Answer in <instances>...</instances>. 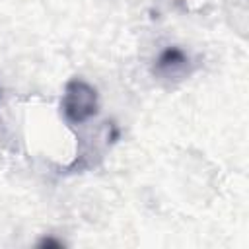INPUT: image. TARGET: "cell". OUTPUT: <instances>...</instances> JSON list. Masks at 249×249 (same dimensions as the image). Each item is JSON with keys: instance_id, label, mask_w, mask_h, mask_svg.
I'll list each match as a JSON object with an SVG mask.
<instances>
[{"instance_id": "cell-3", "label": "cell", "mask_w": 249, "mask_h": 249, "mask_svg": "<svg viewBox=\"0 0 249 249\" xmlns=\"http://www.w3.org/2000/svg\"><path fill=\"white\" fill-rule=\"evenodd\" d=\"M39 247H62V241H58V239H53V237H45V239H41L39 241Z\"/></svg>"}, {"instance_id": "cell-1", "label": "cell", "mask_w": 249, "mask_h": 249, "mask_svg": "<svg viewBox=\"0 0 249 249\" xmlns=\"http://www.w3.org/2000/svg\"><path fill=\"white\" fill-rule=\"evenodd\" d=\"M60 107L64 121L68 124H84L86 121L97 115L99 109L97 89L82 78H72L64 86Z\"/></svg>"}, {"instance_id": "cell-2", "label": "cell", "mask_w": 249, "mask_h": 249, "mask_svg": "<svg viewBox=\"0 0 249 249\" xmlns=\"http://www.w3.org/2000/svg\"><path fill=\"white\" fill-rule=\"evenodd\" d=\"M187 66H189V56L185 54V51H181L179 47H167L156 58L154 74L171 80L183 76L187 72Z\"/></svg>"}]
</instances>
